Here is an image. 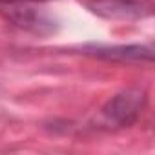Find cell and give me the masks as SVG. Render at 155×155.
<instances>
[{
  "label": "cell",
  "instance_id": "obj_1",
  "mask_svg": "<svg viewBox=\"0 0 155 155\" xmlns=\"http://www.w3.org/2000/svg\"><path fill=\"white\" fill-rule=\"evenodd\" d=\"M44 0H0V15L8 22L33 33H48L53 20L38 6Z\"/></svg>",
  "mask_w": 155,
  "mask_h": 155
},
{
  "label": "cell",
  "instance_id": "obj_2",
  "mask_svg": "<svg viewBox=\"0 0 155 155\" xmlns=\"http://www.w3.org/2000/svg\"><path fill=\"white\" fill-rule=\"evenodd\" d=\"M146 104V93L140 90H126L110 99L101 110L106 124L115 128H128L137 122Z\"/></svg>",
  "mask_w": 155,
  "mask_h": 155
},
{
  "label": "cell",
  "instance_id": "obj_3",
  "mask_svg": "<svg viewBox=\"0 0 155 155\" xmlns=\"http://www.w3.org/2000/svg\"><path fill=\"white\" fill-rule=\"evenodd\" d=\"M90 8L93 13L113 20L144 18L151 13L150 0H91Z\"/></svg>",
  "mask_w": 155,
  "mask_h": 155
},
{
  "label": "cell",
  "instance_id": "obj_4",
  "mask_svg": "<svg viewBox=\"0 0 155 155\" xmlns=\"http://www.w3.org/2000/svg\"><path fill=\"white\" fill-rule=\"evenodd\" d=\"M86 55H91L95 58L102 60H113V62H151L153 49L151 46H86Z\"/></svg>",
  "mask_w": 155,
  "mask_h": 155
}]
</instances>
